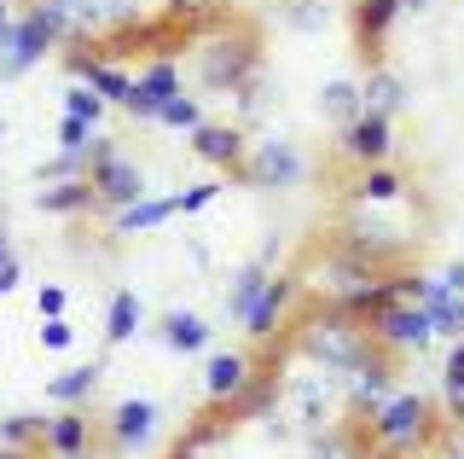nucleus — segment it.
<instances>
[{
    "instance_id": "nucleus-1",
    "label": "nucleus",
    "mask_w": 464,
    "mask_h": 459,
    "mask_svg": "<svg viewBox=\"0 0 464 459\" xmlns=\"http://www.w3.org/2000/svg\"><path fill=\"white\" fill-rule=\"evenodd\" d=\"M290 349L302 355V361H314V372H325V378H348V372H360L366 361H377V343H372V326L360 320V314L348 308H331V303H314L308 314L296 320V332H290Z\"/></svg>"
},
{
    "instance_id": "nucleus-2",
    "label": "nucleus",
    "mask_w": 464,
    "mask_h": 459,
    "mask_svg": "<svg viewBox=\"0 0 464 459\" xmlns=\"http://www.w3.org/2000/svg\"><path fill=\"white\" fill-rule=\"evenodd\" d=\"M360 430H366V442L377 454H395V459H424L435 454V442H441V407H435L430 396L418 390H395L383 401V407L372 413V419H360Z\"/></svg>"
},
{
    "instance_id": "nucleus-3",
    "label": "nucleus",
    "mask_w": 464,
    "mask_h": 459,
    "mask_svg": "<svg viewBox=\"0 0 464 459\" xmlns=\"http://www.w3.org/2000/svg\"><path fill=\"white\" fill-rule=\"evenodd\" d=\"M331 245L348 250L354 262L377 268V274H395V268H406V256L418 250V233L383 221V210H372V204H348V215L337 221V233H331Z\"/></svg>"
},
{
    "instance_id": "nucleus-4",
    "label": "nucleus",
    "mask_w": 464,
    "mask_h": 459,
    "mask_svg": "<svg viewBox=\"0 0 464 459\" xmlns=\"http://www.w3.org/2000/svg\"><path fill=\"white\" fill-rule=\"evenodd\" d=\"M198 82L209 93H244L250 82H261V47L250 35H209V41H198Z\"/></svg>"
},
{
    "instance_id": "nucleus-5",
    "label": "nucleus",
    "mask_w": 464,
    "mask_h": 459,
    "mask_svg": "<svg viewBox=\"0 0 464 459\" xmlns=\"http://www.w3.org/2000/svg\"><path fill=\"white\" fill-rule=\"evenodd\" d=\"M250 192H296L308 181V151L285 134H267V140H250V157L238 163V175Z\"/></svg>"
},
{
    "instance_id": "nucleus-6",
    "label": "nucleus",
    "mask_w": 464,
    "mask_h": 459,
    "mask_svg": "<svg viewBox=\"0 0 464 459\" xmlns=\"http://www.w3.org/2000/svg\"><path fill=\"white\" fill-rule=\"evenodd\" d=\"M87 181H93V198L99 210H128L140 204V198H151V186H145V169L134 163V157H122V146H116L111 134L93 140V151H87Z\"/></svg>"
},
{
    "instance_id": "nucleus-7",
    "label": "nucleus",
    "mask_w": 464,
    "mask_h": 459,
    "mask_svg": "<svg viewBox=\"0 0 464 459\" xmlns=\"http://www.w3.org/2000/svg\"><path fill=\"white\" fill-rule=\"evenodd\" d=\"M366 326H372V343L389 355V361H401V355H424L435 343V320L418 303H383Z\"/></svg>"
},
{
    "instance_id": "nucleus-8",
    "label": "nucleus",
    "mask_w": 464,
    "mask_h": 459,
    "mask_svg": "<svg viewBox=\"0 0 464 459\" xmlns=\"http://www.w3.org/2000/svg\"><path fill=\"white\" fill-rule=\"evenodd\" d=\"M308 297V285H302V274H273L267 291L256 297V308L244 314V337L250 343H279L285 326L296 320V303Z\"/></svg>"
},
{
    "instance_id": "nucleus-9",
    "label": "nucleus",
    "mask_w": 464,
    "mask_h": 459,
    "mask_svg": "<svg viewBox=\"0 0 464 459\" xmlns=\"http://www.w3.org/2000/svg\"><path fill=\"white\" fill-rule=\"evenodd\" d=\"M53 47L58 41H53V30L35 18V12H18L12 24H0V82H24Z\"/></svg>"
},
{
    "instance_id": "nucleus-10",
    "label": "nucleus",
    "mask_w": 464,
    "mask_h": 459,
    "mask_svg": "<svg viewBox=\"0 0 464 459\" xmlns=\"http://www.w3.org/2000/svg\"><path fill=\"white\" fill-rule=\"evenodd\" d=\"M337 157L354 169L389 163L395 157V117H377V111H360L348 128H337Z\"/></svg>"
},
{
    "instance_id": "nucleus-11",
    "label": "nucleus",
    "mask_w": 464,
    "mask_h": 459,
    "mask_svg": "<svg viewBox=\"0 0 464 459\" xmlns=\"http://www.w3.org/2000/svg\"><path fill=\"white\" fill-rule=\"evenodd\" d=\"M174 93H186L180 64H174V53H157V59L134 76V93H128V105H122V111H128L134 122H157Z\"/></svg>"
},
{
    "instance_id": "nucleus-12",
    "label": "nucleus",
    "mask_w": 464,
    "mask_h": 459,
    "mask_svg": "<svg viewBox=\"0 0 464 459\" xmlns=\"http://www.w3.org/2000/svg\"><path fill=\"white\" fill-rule=\"evenodd\" d=\"M99 430H105L111 454H140L145 442L157 436V401H151V396H128V401H116Z\"/></svg>"
},
{
    "instance_id": "nucleus-13",
    "label": "nucleus",
    "mask_w": 464,
    "mask_h": 459,
    "mask_svg": "<svg viewBox=\"0 0 464 459\" xmlns=\"http://www.w3.org/2000/svg\"><path fill=\"white\" fill-rule=\"evenodd\" d=\"M186 151L221 175H238V163L250 157V134H244V122H203L198 134H186Z\"/></svg>"
},
{
    "instance_id": "nucleus-14",
    "label": "nucleus",
    "mask_w": 464,
    "mask_h": 459,
    "mask_svg": "<svg viewBox=\"0 0 464 459\" xmlns=\"http://www.w3.org/2000/svg\"><path fill=\"white\" fill-rule=\"evenodd\" d=\"M250 378H256V355L250 349H221V355L203 361V396H209V407H232Z\"/></svg>"
},
{
    "instance_id": "nucleus-15",
    "label": "nucleus",
    "mask_w": 464,
    "mask_h": 459,
    "mask_svg": "<svg viewBox=\"0 0 464 459\" xmlns=\"http://www.w3.org/2000/svg\"><path fill=\"white\" fill-rule=\"evenodd\" d=\"M389 396H395V361H389V355H377V361H366L360 372L343 378V401H348L354 419H372Z\"/></svg>"
},
{
    "instance_id": "nucleus-16",
    "label": "nucleus",
    "mask_w": 464,
    "mask_h": 459,
    "mask_svg": "<svg viewBox=\"0 0 464 459\" xmlns=\"http://www.w3.org/2000/svg\"><path fill=\"white\" fill-rule=\"evenodd\" d=\"M70 70H76V82H87L105 105H128V93H134V76H128L111 53H70Z\"/></svg>"
},
{
    "instance_id": "nucleus-17",
    "label": "nucleus",
    "mask_w": 464,
    "mask_h": 459,
    "mask_svg": "<svg viewBox=\"0 0 464 459\" xmlns=\"http://www.w3.org/2000/svg\"><path fill=\"white\" fill-rule=\"evenodd\" d=\"M406 12V0H354V47H360V59L377 64V47L389 41V30H395V18Z\"/></svg>"
},
{
    "instance_id": "nucleus-18",
    "label": "nucleus",
    "mask_w": 464,
    "mask_h": 459,
    "mask_svg": "<svg viewBox=\"0 0 464 459\" xmlns=\"http://www.w3.org/2000/svg\"><path fill=\"white\" fill-rule=\"evenodd\" d=\"M348 204H372V210H401L406 204V175L389 163H372V169H354L348 181Z\"/></svg>"
},
{
    "instance_id": "nucleus-19",
    "label": "nucleus",
    "mask_w": 464,
    "mask_h": 459,
    "mask_svg": "<svg viewBox=\"0 0 464 459\" xmlns=\"http://www.w3.org/2000/svg\"><path fill=\"white\" fill-rule=\"evenodd\" d=\"M279 407H285V378L279 372H256V378L244 384V396L221 413L232 425H256V419H279Z\"/></svg>"
},
{
    "instance_id": "nucleus-20",
    "label": "nucleus",
    "mask_w": 464,
    "mask_h": 459,
    "mask_svg": "<svg viewBox=\"0 0 464 459\" xmlns=\"http://www.w3.org/2000/svg\"><path fill=\"white\" fill-rule=\"evenodd\" d=\"M331 384L337 378H325V372H302V378H285V396L296 401V419H302V430H325L331 425Z\"/></svg>"
},
{
    "instance_id": "nucleus-21",
    "label": "nucleus",
    "mask_w": 464,
    "mask_h": 459,
    "mask_svg": "<svg viewBox=\"0 0 464 459\" xmlns=\"http://www.w3.org/2000/svg\"><path fill=\"white\" fill-rule=\"evenodd\" d=\"M105 384V361H82V366H64L47 378V401L53 407H87Z\"/></svg>"
},
{
    "instance_id": "nucleus-22",
    "label": "nucleus",
    "mask_w": 464,
    "mask_h": 459,
    "mask_svg": "<svg viewBox=\"0 0 464 459\" xmlns=\"http://www.w3.org/2000/svg\"><path fill=\"white\" fill-rule=\"evenodd\" d=\"M360 99H366V111H377V117H401V111L412 105V88H406L401 70L372 64V70H366V82H360Z\"/></svg>"
},
{
    "instance_id": "nucleus-23",
    "label": "nucleus",
    "mask_w": 464,
    "mask_h": 459,
    "mask_svg": "<svg viewBox=\"0 0 464 459\" xmlns=\"http://www.w3.org/2000/svg\"><path fill=\"white\" fill-rule=\"evenodd\" d=\"M41 448H47V454H87V448H93V413H87V407H58L47 419Z\"/></svg>"
},
{
    "instance_id": "nucleus-24",
    "label": "nucleus",
    "mask_w": 464,
    "mask_h": 459,
    "mask_svg": "<svg viewBox=\"0 0 464 459\" xmlns=\"http://www.w3.org/2000/svg\"><path fill=\"white\" fill-rule=\"evenodd\" d=\"M174 221V192H151V198H140V204H128V210H116L111 215V239H140V233H157V227H169Z\"/></svg>"
},
{
    "instance_id": "nucleus-25",
    "label": "nucleus",
    "mask_w": 464,
    "mask_h": 459,
    "mask_svg": "<svg viewBox=\"0 0 464 459\" xmlns=\"http://www.w3.org/2000/svg\"><path fill=\"white\" fill-rule=\"evenodd\" d=\"M418 308L435 320V337H447V343L464 337V291H447L441 279H424V291H418Z\"/></svg>"
},
{
    "instance_id": "nucleus-26",
    "label": "nucleus",
    "mask_w": 464,
    "mask_h": 459,
    "mask_svg": "<svg viewBox=\"0 0 464 459\" xmlns=\"http://www.w3.org/2000/svg\"><path fill=\"white\" fill-rule=\"evenodd\" d=\"M35 210H41V215H58V221H76V215L99 210L93 181H58V186H41V192H35Z\"/></svg>"
},
{
    "instance_id": "nucleus-27",
    "label": "nucleus",
    "mask_w": 464,
    "mask_h": 459,
    "mask_svg": "<svg viewBox=\"0 0 464 459\" xmlns=\"http://www.w3.org/2000/svg\"><path fill=\"white\" fill-rule=\"evenodd\" d=\"M372 454V442H366V430L354 425H325V430H314L308 436V459H366Z\"/></svg>"
},
{
    "instance_id": "nucleus-28",
    "label": "nucleus",
    "mask_w": 464,
    "mask_h": 459,
    "mask_svg": "<svg viewBox=\"0 0 464 459\" xmlns=\"http://www.w3.org/2000/svg\"><path fill=\"white\" fill-rule=\"evenodd\" d=\"M157 337H163L174 355H203V343H209V320L192 314V308H169L163 320H157Z\"/></svg>"
},
{
    "instance_id": "nucleus-29",
    "label": "nucleus",
    "mask_w": 464,
    "mask_h": 459,
    "mask_svg": "<svg viewBox=\"0 0 464 459\" xmlns=\"http://www.w3.org/2000/svg\"><path fill=\"white\" fill-rule=\"evenodd\" d=\"M267 279H273V274H267V262H261V256H256V262H244L238 274H232V285H227V314H232L238 326H244V314L256 308V297L267 291Z\"/></svg>"
},
{
    "instance_id": "nucleus-30",
    "label": "nucleus",
    "mask_w": 464,
    "mask_h": 459,
    "mask_svg": "<svg viewBox=\"0 0 464 459\" xmlns=\"http://www.w3.org/2000/svg\"><path fill=\"white\" fill-rule=\"evenodd\" d=\"M366 111V99H360V82H348V76H337V82H325L319 88V117L325 122H337V128H348Z\"/></svg>"
},
{
    "instance_id": "nucleus-31",
    "label": "nucleus",
    "mask_w": 464,
    "mask_h": 459,
    "mask_svg": "<svg viewBox=\"0 0 464 459\" xmlns=\"http://www.w3.org/2000/svg\"><path fill=\"white\" fill-rule=\"evenodd\" d=\"M441 419L464 425V337L447 349V361H441Z\"/></svg>"
},
{
    "instance_id": "nucleus-32",
    "label": "nucleus",
    "mask_w": 464,
    "mask_h": 459,
    "mask_svg": "<svg viewBox=\"0 0 464 459\" xmlns=\"http://www.w3.org/2000/svg\"><path fill=\"white\" fill-rule=\"evenodd\" d=\"M140 320H145L140 297H134V291H116V297H111V308H105V343L116 349V343L140 337Z\"/></svg>"
},
{
    "instance_id": "nucleus-33",
    "label": "nucleus",
    "mask_w": 464,
    "mask_h": 459,
    "mask_svg": "<svg viewBox=\"0 0 464 459\" xmlns=\"http://www.w3.org/2000/svg\"><path fill=\"white\" fill-rule=\"evenodd\" d=\"M325 24H331V6H325V0H279V30L319 35Z\"/></svg>"
},
{
    "instance_id": "nucleus-34",
    "label": "nucleus",
    "mask_w": 464,
    "mask_h": 459,
    "mask_svg": "<svg viewBox=\"0 0 464 459\" xmlns=\"http://www.w3.org/2000/svg\"><path fill=\"white\" fill-rule=\"evenodd\" d=\"M209 122L203 117V99L198 93H174L163 105V117H157V128H169V134H198V128Z\"/></svg>"
},
{
    "instance_id": "nucleus-35",
    "label": "nucleus",
    "mask_w": 464,
    "mask_h": 459,
    "mask_svg": "<svg viewBox=\"0 0 464 459\" xmlns=\"http://www.w3.org/2000/svg\"><path fill=\"white\" fill-rule=\"evenodd\" d=\"M41 436H47V419H41V413H6V419H0V442H6V448H41Z\"/></svg>"
},
{
    "instance_id": "nucleus-36",
    "label": "nucleus",
    "mask_w": 464,
    "mask_h": 459,
    "mask_svg": "<svg viewBox=\"0 0 464 459\" xmlns=\"http://www.w3.org/2000/svg\"><path fill=\"white\" fill-rule=\"evenodd\" d=\"M35 181H41V186H58V181H87V157H82V151H53L47 163H35Z\"/></svg>"
},
{
    "instance_id": "nucleus-37",
    "label": "nucleus",
    "mask_w": 464,
    "mask_h": 459,
    "mask_svg": "<svg viewBox=\"0 0 464 459\" xmlns=\"http://www.w3.org/2000/svg\"><path fill=\"white\" fill-rule=\"evenodd\" d=\"M105 111H111V105H105L93 88H87V82H70V88H64V117H82V122L99 128V122H105Z\"/></svg>"
},
{
    "instance_id": "nucleus-38",
    "label": "nucleus",
    "mask_w": 464,
    "mask_h": 459,
    "mask_svg": "<svg viewBox=\"0 0 464 459\" xmlns=\"http://www.w3.org/2000/svg\"><path fill=\"white\" fill-rule=\"evenodd\" d=\"M221 192H227V181H198V186H186V192H174V215H198V210H209Z\"/></svg>"
},
{
    "instance_id": "nucleus-39",
    "label": "nucleus",
    "mask_w": 464,
    "mask_h": 459,
    "mask_svg": "<svg viewBox=\"0 0 464 459\" xmlns=\"http://www.w3.org/2000/svg\"><path fill=\"white\" fill-rule=\"evenodd\" d=\"M93 140H99V128L93 122H82V117H58V151H93Z\"/></svg>"
},
{
    "instance_id": "nucleus-40",
    "label": "nucleus",
    "mask_w": 464,
    "mask_h": 459,
    "mask_svg": "<svg viewBox=\"0 0 464 459\" xmlns=\"http://www.w3.org/2000/svg\"><path fill=\"white\" fill-rule=\"evenodd\" d=\"M70 343H76V326L64 320V314H58V320H41V349H70Z\"/></svg>"
},
{
    "instance_id": "nucleus-41",
    "label": "nucleus",
    "mask_w": 464,
    "mask_h": 459,
    "mask_svg": "<svg viewBox=\"0 0 464 459\" xmlns=\"http://www.w3.org/2000/svg\"><path fill=\"white\" fill-rule=\"evenodd\" d=\"M35 308H41V320H58V314L70 308V291H64V285H41V291H35Z\"/></svg>"
},
{
    "instance_id": "nucleus-42",
    "label": "nucleus",
    "mask_w": 464,
    "mask_h": 459,
    "mask_svg": "<svg viewBox=\"0 0 464 459\" xmlns=\"http://www.w3.org/2000/svg\"><path fill=\"white\" fill-rule=\"evenodd\" d=\"M435 459H464V425H447L435 442Z\"/></svg>"
},
{
    "instance_id": "nucleus-43",
    "label": "nucleus",
    "mask_w": 464,
    "mask_h": 459,
    "mask_svg": "<svg viewBox=\"0 0 464 459\" xmlns=\"http://www.w3.org/2000/svg\"><path fill=\"white\" fill-rule=\"evenodd\" d=\"M203 6H209V0H169V24H186V18H198Z\"/></svg>"
},
{
    "instance_id": "nucleus-44",
    "label": "nucleus",
    "mask_w": 464,
    "mask_h": 459,
    "mask_svg": "<svg viewBox=\"0 0 464 459\" xmlns=\"http://www.w3.org/2000/svg\"><path fill=\"white\" fill-rule=\"evenodd\" d=\"M18 279H24L18 256H12V262H0V297H12V291H18Z\"/></svg>"
},
{
    "instance_id": "nucleus-45",
    "label": "nucleus",
    "mask_w": 464,
    "mask_h": 459,
    "mask_svg": "<svg viewBox=\"0 0 464 459\" xmlns=\"http://www.w3.org/2000/svg\"><path fill=\"white\" fill-rule=\"evenodd\" d=\"M435 279H441L447 291H464V262H447V268H441V274H435Z\"/></svg>"
},
{
    "instance_id": "nucleus-46",
    "label": "nucleus",
    "mask_w": 464,
    "mask_h": 459,
    "mask_svg": "<svg viewBox=\"0 0 464 459\" xmlns=\"http://www.w3.org/2000/svg\"><path fill=\"white\" fill-rule=\"evenodd\" d=\"M0 262H12V227L0 221Z\"/></svg>"
},
{
    "instance_id": "nucleus-47",
    "label": "nucleus",
    "mask_w": 464,
    "mask_h": 459,
    "mask_svg": "<svg viewBox=\"0 0 464 459\" xmlns=\"http://www.w3.org/2000/svg\"><path fill=\"white\" fill-rule=\"evenodd\" d=\"M0 459H35L29 448H6V442H0Z\"/></svg>"
},
{
    "instance_id": "nucleus-48",
    "label": "nucleus",
    "mask_w": 464,
    "mask_h": 459,
    "mask_svg": "<svg viewBox=\"0 0 464 459\" xmlns=\"http://www.w3.org/2000/svg\"><path fill=\"white\" fill-rule=\"evenodd\" d=\"M12 18H18V12H12V0H0V24H12Z\"/></svg>"
},
{
    "instance_id": "nucleus-49",
    "label": "nucleus",
    "mask_w": 464,
    "mask_h": 459,
    "mask_svg": "<svg viewBox=\"0 0 464 459\" xmlns=\"http://www.w3.org/2000/svg\"><path fill=\"white\" fill-rule=\"evenodd\" d=\"M47 459H93V454H47Z\"/></svg>"
},
{
    "instance_id": "nucleus-50",
    "label": "nucleus",
    "mask_w": 464,
    "mask_h": 459,
    "mask_svg": "<svg viewBox=\"0 0 464 459\" xmlns=\"http://www.w3.org/2000/svg\"><path fill=\"white\" fill-rule=\"evenodd\" d=\"M430 6V0H406V12H424Z\"/></svg>"
},
{
    "instance_id": "nucleus-51",
    "label": "nucleus",
    "mask_w": 464,
    "mask_h": 459,
    "mask_svg": "<svg viewBox=\"0 0 464 459\" xmlns=\"http://www.w3.org/2000/svg\"><path fill=\"white\" fill-rule=\"evenodd\" d=\"M366 459H395V454H377V448H372V454H366Z\"/></svg>"
},
{
    "instance_id": "nucleus-52",
    "label": "nucleus",
    "mask_w": 464,
    "mask_h": 459,
    "mask_svg": "<svg viewBox=\"0 0 464 459\" xmlns=\"http://www.w3.org/2000/svg\"><path fill=\"white\" fill-rule=\"evenodd\" d=\"M0 140H6V122H0Z\"/></svg>"
}]
</instances>
